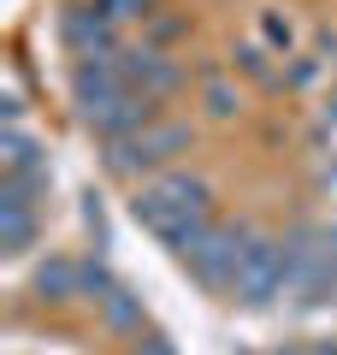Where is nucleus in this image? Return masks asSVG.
<instances>
[{
	"label": "nucleus",
	"instance_id": "obj_1",
	"mask_svg": "<svg viewBox=\"0 0 337 355\" xmlns=\"http://www.w3.org/2000/svg\"><path fill=\"white\" fill-rule=\"evenodd\" d=\"M137 219L154 225L172 249H189V243L207 231V184L189 172H160L137 190Z\"/></svg>",
	"mask_w": 337,
	"mask_h": 355
},
{
	"label": "nucleus",
	"instance_id": "obj_2",
	"mask_svg": "<svg viewBox=\"0 0 337 355\" xmlns=\"http://www.w3.org/2000/svg\"><path fill=\"white\" fill-rule=\"evenodd\" d=\"M249 249H254V243H249V231H243V225H207V231L184 249V261L196 266L201 279L219 284V279H237V266L249 261Z\"/></svg>",
	"mask_w": 337,
	"mask_h": 355
},
{
	"label": "nucleus",
	"instance_id": "obj_3",
	"mask_svg": "<svg viewBox=\"0 0 337 355\" xmlns=\"http://www.w3.org/2000/svg\"><path fill=\"white\" fill-rule=\"evenodd\" d=\"M184 142H189V125H142V130H130V137L112 142V166H119V172H148L166 154H178Z\"/></svg>",
	"mask_w": 337,
	"mask_h": 355
},
{
	"label": "nucleus",
	"instance_id": "obj_4",
	"mask_svg": "<svg viewBox=\"0 0 337 355\" xmlns=\"http://www.w3.org/2000/svg\"><path fill=\"white\" fill-rule=\"evenodd\" d=\"M119 71H125V83L137 89V95H148V101H166V95L184 83V65H178L172 53H160V48H125L119 53Z\"/></svg>",
	"mask_w": 337,
	"mask_h": 355
},
{
	"label": "nucleus",
	"instance_id": "obj_5",
	"mask_svg": "<svg viewBox=\"0 0 337 355\" xmlns=\"http://www.w3.org/2000/svg\"><path fill=\"white\" fill-rule=\"evenodd\" d=\"M101 302H107V326H119V331L137 326V296H130V291H107Z\"/></svg>",
	"mask_w": 337,
	"mask_h": 355
},
{
	"label": "nucleus",
	"instance_id": "obj_7",
	"mask_svg": "<svg viewBox=\"0 0 337 355\" xmlns=\"http://www.w3.org/2000/svg\"><path fill=\"white\" fill-rule=\"evenodd\" d=\"M207 113L213 119H231V113H237V95H231L219 77H207Z\"/></svg>",
	"mask_w": 337,
	"mask_h": 355
},
{
	"label": "nucleus",
	"instance_id": "obj_9",
	"mask_svg": "<svg viewBox=\"0 0 337 355\" xmlns=\"http://www.w3.org/2000/svg\"><path fill=\"white\" fill-rule=\"evenodd\" d=\"M137 355H172V343H160V338H148V343H142Z\"/></svg>",
	"mask_w": 337,
	"mask_h": 355
},
{
	"label": "nucleus",
	"instance_id": "obj_6",
	"mask_svg": "<svg viewBox=\"0 0 337 355\" xmlns=\"http://www.w3.org/2000/svg\"><path fill=\"white\" fill-rule=\"evenodd\" d=\"M184 36V18H154V24H142V48H172V42Z\"/></svg>",
	"mask_w": 337,
	"mask_h": 355
},
{
	"label": "nucleus",
	"instance_id": "obj_8",
	"mask_svg": "<svg viewBox=\"0 0 337 355\" xmlns=\"http://www.w3.org/2000/svg\"><path fill=\"white\" fill-rule=\"evenodd\" d=\"M42 291H53V296H71V266H53V272H42Z\"/></svg>",
	"mask_w": 337,
	"mask_h": 355
}]
</instances>
